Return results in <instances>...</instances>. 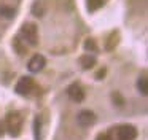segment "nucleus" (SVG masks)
Instances as JSON below:
<instances>
[{
	"instance_id": "nucleus-1",
	"label": "nucleus",
	"mask_w": 148,
	"mask_h": 140,
	"mask_svg": "<svg viewBox=\"0 0 148 140\" xmlns=\"http://www.w3.org/2000/svg\"><path fill=\"white\" fill-rule=\"evenodd\" d=\"M3 124L11 137H18L23 130V116H21L19 111H11L7 115Z\"/></svg>"
},
{
	"instance_id": "nucleus-2",
	"label": "nucleus",
	"mask_w": 148,
	"mask_h": 140,
	"mask_svg": "<svg viewBox=\"0 0 148 140\" xmlns=\"http://www.w3.org/2000/svg\"><path fill=\"white\" fill-rule=\"evenodd\" d=\"M19 38L29 43L30 46H37L38 43V29L34 22H26L19 30Z\"/></svg>"
},
{
	"instance_id": "nucleus-3",
	"label": "nucleus",
	"mask_w": 148,
	"mask_h": 140,
	"mask_svg": "<svg viewBox=\"0 0 148 140\" xmlns=\"http://www.w3.org/2000/svg\"><path fill=\"white\" fill-rule=\"evenodd\" d=\"M137 137V129L131 124H123L116 129V139L118 140H134Z\"/></svg>"
},
{
	"instance_id": "nucleus-4",
	"label": "nucleus",
	"mask_w": 148,
	"mask_h": 140,
	"mask_svg": "<svg viewBox=\"0 0 148 140\" xmlns=\"http://www.w3.org/2000/svg\"><path fill=\"white\" fill-rule=\"evenodd\" d=\"M34 88H35L34 80L30 78V76H23L16 84V92L21 95H29L30 92L34 91Z\"/></svg>"
},
{
	"instance_id": "nucleus-5",
	"label": "nucleus",
	"mask_w": 148,
	"mask_h": 140,
	"mask_svg": "<svg viewBox=\"0 0 148 140\" xmlns=\"http://www.w3.org/2000/svg\"><path fill=\"white\" fill-rule=\"evenodd\" d=\"M46 65V59L42 56V54H35V56H32V59L29 60V64H27V69H29V72L32 73H38L40 70H43Z\"/></svg>"
},
{
	"instance_id": "nucleus-6",
	"label": "nucleus",
	"mask_w": 148,
	"mask_h": 140,
	"mask_svg": "<svg viewBox=\"0 0 148 140\" xmlns=\"http://www.w3.org/2000/svg\"><path fill=\"white\" fill-rule=\"evenodd\" d=\"M77 121H78V124H80V126L89 127V126H92V124L96 123V115H94L91 110H83V111H80V113H78Z\"/></svg>"
},
{
	"instance_id": "nucleus-7",
	"label": "nucleus",
	"mask_w": 148,
	"mask_h": 140,
	"mask_svg": "<svg viewBox=\"0 0 148 140\" xmlns=\"http://www.w3.org/2000/svg\"><path fill=\"white\" fill-rule=\"evenodd\" d=\"M67 94L73 102H83L84 100V91H83V88H81L80 84H77V83L72 84L70 88L67 89Z\"/></svg>"
},
{
	"instance_id": "nucleus-8",
	"label": "nucleus",
	"mask_w": 148,
	"mask_h": 140,
	"mask_svg": "<svg viewBox=\"0 0 148 140\" xmlns=\"http://www.w3.org/2000/svg\"><path fill=\"white\" fill-rule=\"evenodd\" d=\"M45 11H46V5H45V2L43 0H37L35 3L32 5V14L34 16H43L45 14Z\"/></svg>"
},
{
	"instance_id": "nucleus-9",
	"label": "nucleus",
	"mask_w": 148,
	"mask_h": 140,
	"mask_svg": "<svg viewBox=\"0 0 148 140\" xmlns=\"http://www.w3.org/2000/svg\"><path fill=\"white\" fill-rule=\"evenodd\" d=\"M80 62H81V69L83 70H89L96 65V57L94 56H83V57H80Z\"/></svg>"
},
{
	"instance_id": "nucleus-10",
	"label": "nucleus",
	"mask_w": 148,
	"mask_h": 140,
	"mask_svg": "<svg viewBox=\"0 0 148 140\" xmlns=\"http://www.w3.org/2000/svg\"><path fill=\"white\" fill-rule=\"evenodd\" d=\"M137 86H138V91H140V94L142 95H147V76L145 75H142L140 78H138V83H137Z\"/></svg>"
},
{
	"instance_id": "nucleus-11",
	"label": "nucleus",
	"mask_w": 148,
	"mask_h": 140,
	"mask_svg": "<svg viewBox=\"0 0 148 140\" xmlns=\"http://www.w3.org/2000/svg\"><path fill=\"white\" fill-rule=\"evenodd\" d=\"M0 14L7 19H11L14 16V10L10 8V6H0Z\"/></svg>"
},
{
	"instance_id": "nucleus-12",
	"label": "nucleus",
	"mask_w": 148,
	"mask_h": 140,
	"mask_svg": "<svg viewBox=\"0 0 148 140\" xmlns=\"http://www.w3.org/2000/svg\"><path fill=\"white\" fill-rule=\"evenodd\" d=\"M103 5V0H88V10L89 11H96Z\"/></svg>"
},
{
	"instance_id": "nucleus-13",
	"label": "nucleus",
	"mask_w": 148,
	"mask_h": 140,
	"mask_svg": "<svg viewBox=\"0 0 148 140\" xmlns=\"http://www.w3.org/2000/svg\"><path fill=\"white\" fill-rule=\"evenodd\" d=\"M116 43H118V32H115V34L110 35L108 43H107V51H112L113 48L116 46Z\"/></svg>"
},
{
	"instance_id": "nucleus-14",
	"label": "nucleus",
	"mask_w": 148,
	"mask_h": 140,
	"mask_svg": "<svg viewBox=\"0 0 148 140\" xmlns=\"http://www.w3.org/2000/svg\"><path fill=\"white\" fill-rule=\"evenodd\" d=\"M13 45H14V48H16V53H18V54H24V53L27 51L26 48L21 45V38H19V37H16V38L13 40Z\"/></svg>"
},
{
	"instance_id": "nucleus-15",
	"label": "nucleus",
	"mask_w": 148,
	"mask_h": 140,
	"mask_svg": "<svg viewBox=\"0 0 148 140\" xmlns=\"http://www.w3.org/2000/svg\"><path fill=\"white\" fill-rule=\"evenodd\" d=\"M40 126H42L40 118H35V121H34V137H35V140H40Z\"/></svg>"
},
{
	"instance_id": "nucleus-16",
	"label": "nucleus",
	"mask_w": 148,
	"mask_h": 140,
	"mask_svg": "<svg viewBox=\"0 0 148 140\" xmlns=\"http://www.w3.org/2000/svg\"><path fill=\"white\" fill-rule=\"evenodd\" d=\"M84 49H88V51H97L96 41H94L92 38H88V40L84 41Z\"/></svg>"
},
{
	"instance_id": "nucleus-17",
	"label": "nucleus",
	"mask_w": 148,
	"mask_h": 140,
	"mask_svg": "<svg viewBox=\"0 0 148 140\" xmlns=\"http://www.w3.org/2000/svg\"><path fill=\"white\" fill-rule=\"evenodd\" d=\"M96 140H112V137H110V135H107V134H100V135L97 137Z\"/></svg>"
},
{
	"instance_id": "nucleus-18",
	"label": "nucleus",
	"mask_w": 148,
	"mask_h": 140,
	"mask_svg": "<svg viewBox=\"0 0 148 140\" xmlns=\"http://www.w3.org/2000/svg\"><path fill=\"white\" fill-rule=\"evenodd\" d=\"M103 73H105V70H100V72H97V76H96V78H97V80L103 78V76H105V75H103Z\"/></svg>"
},
{
	"instance_id": "nucleus-19",
	"label": "nucleus",
	"mask_w": 148,
	"mask_h": 140,
	"mask_svg": "<svg viewBox=\"0 0 148 140\" xmlns=\"http://www.w3.org/2000/svg\"><path fill=\"white\" fill-rule=\"evenodd\" d=\"M3 132H5V124L0 123V135H3Z\"/></svg>"
}]
</instances>
